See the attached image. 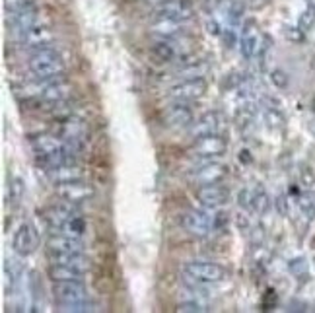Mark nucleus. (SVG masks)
<instances>
[{
	"instance_id": "nucleus-35",
	"label": "nucleus",
	"mask_w": 315,
	"mask_h": 313,
	"mask_svg": "<svg viewBox=\"0 0 315 313\" xmlns=\"http://www.w3.org/2000/svg\"><path fill=\"white\" fill-rule=\"evenodd\" d=\"M288 197H284V195H280L276 201H274V204H276V210H278V214L280 216H288V212H290V206H288Z\"/></svg>"
},
{
	"instance_id": "nucleus-22",
	"label": "nucleus",
	"mask_w": 315,
	"mask_h": 313,
	"mask_svg": "<svg viewBox=\"0 0 315 313\" xmlns=\"http://www.w3.org/2000/svg\"><path fill=\"white\" fill-rule=\"evenodd\" d=\"M270 208V199L263 187H255L251 191V210L257 214H265Z\"/></svg>"
},
{
	"instance_id": "nucleus-21",
	"label": "nucleus",
	"mask_w": 315,
	"mask_h": 313,
	"mask_svg": "<svg viewBox=\"0 0 315 313\" xmlns=\"http://www.w3.org/2000/svg\"><path fill=\"white\" fill-rule=\"evenodd\" d=\"M55 234H61V235H70V237H82L86 234V222L80 218V216H74L70 218L68 222H65Z\"/></svg>"
},
{
	"instance_id": "nucleus-39",
	"label": "nucleus",
	"mask_w": 315,
	"mask_h": 313,
	"mask_svg": "<svg viewBox=\"0 0 315 313\" xmlns=\"http://www.w3.org/2000/svg\"><path fill=\"white\" fill-rule=\"evenodd\" d=\"M288 37L294 39V41H302V39H304V37H302V33H300V31H296V29H294V31H288Z\"/></svg>"
},
{
	"instance_id": "nucleus-29",
	"label": "nucleus",
	"mask_w": 315,
	"mask_h": 313,
	"mask_svg": "<svg viewBox=\"0 0 315 313\" xmlns=\"http://www.w3.org/2000/svg\"><path fill=\"white\" fill-rule=\"evenodd\" d=\"M251 121H253V111L249 107H243V109H239V111L236 113V125L239 129H245Z\"/></svg>"
},
{
	"instance_id": "nucleus-18",
	"label": "nucleus",
	"mask_w": 315,
	"mask_h": 313,
	"mask_svg": "<svg viewBox=\"0 0 315 313\" xmlns=\"http://www.w3.org/2000/svg\"><path fill=\"white\" fill-rule=\"evenodd\" d=\"M59 138H61L59 134L57 136L55 134H39L31 140V146L37 152V156H45V154H51V152L65 146V140H59Z\"/></svg>"
},
{
	"instance_id": "nucleus-12",
	"label": "nucleus",
	"mask_w": 315,
	"mask_h": 313,
	"mask_svg": "<svg viewBox=\"0 0 315 313\" xmlns=\"http://www.w3.org/2000/svg\"><path fill=\"white\" fill-rule=\"evenodd\" d=\"M228 175V167L224 163H204L203 167H197L193 173H191V181L195 185H214V183H220L222 179Z\"/></svg>"
},
{
	"instance_id": "nucleus-11",
	"label": "nucleus",
	"mask_w": 315,
	"mask_h": 313,
	"mask_svg": "<svg viewBox=\"0 0 315 313\" xmlns=\"http://www.w3.org/2000/svg\"><path fill=\"white\" fill-rule=\"evenodd\" d=\"M12 247L22 257L31 255L37 249V232L33 230L31 224H22L18 228V232L14 234V239H12Z\"/></svg>"
},
{
	"instance_id": "nucleus-20",
	"label": "nucleus",
	"mask_w": 315,
	"mask_h": 313,
	"mask_svg": "<svg viewBox=\"0 0 315 313\" xmlns=\"http://www.w3.org/2000/svg\"><path fill=\"white\" fill-rule=\"evenodd\" d=\"M49 179L59 185V183H67V181H76V179H84V173L80 171V167L67 163V165H61V167H55V169H49Z\"/></svg>"
},
{
	"instance_id": "nucleus-31",
	"label": "nucleus",
	"mask_w": 315,
	"mask_h": 313,
	"mask_svg": "<svg viewBox=\"0 0 315 313\" xmlns=\"http://www.w3.org/2000/svg\"><path fill=\"white\" fill-rule=\"evenodd\" d=\"M265 237H267V234H265V228L263 226H255L253 230H251V243L255 247H261L265 243Z\"/></svg>"
},
{
	"instance_id": "nucleus-40",
	"label": "nucleus",
	"mask_w": 315,
	"mask_h": 313,
	"mask_svg": "<svg viewBox=\"0 0 315 313\" xmlns=\"http://www.w3.org/2000/svg\"><path fill=\"white\" fill-rule=\"evenodd\" d=\"M308 129H310V133L314 134L315 136V117L314 119H312V121H310V125H308Z\"/></svg>"
},
{
	"instance_id": "nucleus-28",
	"label": "nucleus",
	"mask_w": 315,
	"mask_h": 313,
	"mask_svg": "<svg viewBox=\"0 0 315 313\" xmlns=\"http://www.w3.org/2000/svg\"><path fill=\"white\" fill-rule=\"evenodd\" d=\"M270 82L278 89H284L288 86V74L284 70H272L270 72Z\"/></svg>"
},
{
	"instance_id": "nucleus-34",
	"label": "nucleus",
	"mask_w": 315,
	"mask_h": 313,
	"mask_svg": "<svg viewBox=\"0 0 315 313\" xmlns=\"http://www.w3.org/2000/svg\"><path fill=\"white\" fill-rule=\"evenodd\" d=\"M300 179H302V185L304 187H308V189H312L315 185V173L312 167H302V171H300Z\"/></svg>"
},
{
	"instance_id": "nucleus-32",
	"label": "nucleus",
	"mask_w": 315,
	"mask_h": 313,
	"mask_svg": "<svg viewBox=\"0 0 315 313\" xmlns=\"http://www.w3.org/2000/svg\"><path fill=\"white\" fill-rule=\"evenodd\" d=\"M241 53H243V57L251 59L257 53V39L255 37H245L243 43H241Z\"/></svg>"
},
{
	"instance_id": "nucleus-1",
	"label": "nucleus",
	"mask_w": 315,
	"mask_h": 313,
	"mask_svg": "<svg viewBox=\"0 0 315 313\" xmlns=\"http://www.w3.org/2000/svg\"><path fill=\"white\" fill-rule=\"evenodd\" d=\"M29 70L39 80H51V78L63 76L65 63L59 53H55L51 49H41L29 59Z\"/></svg>"
},
{
	"instance_id": "nucleus-3",
	"label": "nucleus",
	"mask_w": 315,
	"mask_h": 313,
	"mask_svg": "<svg viewBox=\"0 0 315 313\" xmlns=\"http://www.w3.org/2000/svg\"><path fill=\"white\" fill-rule=\"evenodd\" d=\"M53 296L59 306H72L88 300V290L82 280H67V282H53Z\"/></svg>"
},
{
	"instance_id": "nucleus-15",
	"label": "nucleus",
	"mask_w": 315,
	"mask_h": 313,
	"mask_svg": "<svg viewBox=\"0 0 315 313\" xmlns=\"http://www.w3.org/2000/svg\"><path fill=\"white\" fill-rule=\"evenodd\" d=\"M220 127H222V117H220V113L208 111V113H204L197 123H193L191 136H193V138H201V136H208V134H216L220 131Z\"/></svg>"
},
{
	"instance_id": "nucleus-9",
	"label": "nucleus",
	"mask_w": 315,
	"mask_h": 313,
	"mask_svg": "<svg viewBox=\"0 0 315 313\" xmlns=\"http://www.w3.org/2000/svg\"><path fill=\"white\" fill-rule=\"evenodd\" d=\"M70 95H72V84L67 82L63 76L45 80V86H43V91H41V99L43 101L55 105V103L67 101Z\"/></svg>"
},
{
	"instance_id": "nucleus-13",
	"label": "nucleus",
	"mask_w": 315,
	"mask_h": 313,
	"mask_svg": "<svg viewBox=\"0 0 315 313\" xmlns=\"http://www.w3.org/2000/svg\"><path fill=\"white\" fill-rule=\"evenodd\" d=\"M86 245L80 237H70L61 234H51L47 239V253H84Z\"/></svg>"
},
{
	"instance_id": "nucleus-33",
	"label": "nucleus",
	"mask_w": 315,
	"mask_h": 313,
	"mask_svg": "<svg viewBox=\"0 0 315 313\" xmlns=\"http://www.w3.org/2000/svg\"><path fill=\"white\" fill-rule=\"evenodd\" d=\"M274 306H276V292L272 290V288H269V290L265 292V296H263L261 308H263V312H270Z\"/></svg>"
},
{
	"instance_id": "nucleus-24",
	"label": "nucleus",
	"mask_w": 315,
	"mask_h": 313,
	"mask_svg": "<svg viewBox=\"0 0 315 313\" xmlns=\"http://www.w3.org/2000/svg\"><path fill=\"white\" fill-rule=\"evenodd\" d=\"M23 197V181L20 177H12L8 183V202L18 204Z\"/></svg>"
},
{
	"instance_id": "nucleus-8",
	"label": "nucleus",
	"mask_w": 315,
	"mask_h": 313,
	"mask_svg": "<svg viewBox=\"0 0 315 313\" xmlns=\"http://www.w3.org/2000/svg\"><path fill=\"white\" fill-rule=\"evenodd\" d=\"M195 195H197V201L201 202L204 208H210V210L224 206L226 202H228V199H230V191L224 189V187H220L218 183H214V185H201Z\"/></svg>"
},
{
	"instance_id": "nucleus-14",
	"label": "nucleus",
	"mask_w": 315,
	"mask_h": 313,
	"mask_svg": "<svg viewBox=\"0 0 315 313\" xmlns=\"http://www.w3.org/2000/svg\"><path fill=\"white\" fill-rule=\"evenodd\" d=\"M59 123V129L57 133L63 140H86V134H88V127L82 119H78L76 115H70L63 121H57Z\"/></svg>"
},
{
	"instance_id": "nucleus-7",
	"label": "nucleus",
	"mask_w": 315,
	"mask_h": 313,
	"mask_svg": "<svg viewBox=\"0 0 315 313\" xmlns=\"http://www.w3.org/2000/svg\"><path fill=\"white\" fill-rule=\"evenodd\" d=\"M228 148V140L220 134H208V136H201L197 142H195V156L203 157V159H208L212 156H222Z\"/></svg>"
},
{
	"instance_id": "nucleus-26",
	"label": "nucleus",
	"mask_w": 315,
	"mask_h": 313,
	"mask_svg": "<svg viewBox=\"0 0 315 313\" xmlns=\"http://www.w3.org/2000/svg\"><path fill=\"white\" fill-rule=\"evenodd\" d=\"M288 270L292 272L294 276H298V278L308 276V263H306V259H302V257L292 259V261L288 263Z\"/></svg>"
},
{
	"instance_id": "nucleus-19",
	"label": "nucleus",
	"mask_w": 315,
	"mask_h": 313,
	"mask_svg": "<svg viewBox=\"0 0 315 313\" xmlns=\"http://www.w3.org/2000/svg\"><path fill=\"white\" fill-rule=\"evenodd\" d=\"M47 276L53 282H67V280H82L84 272L74 270V268L67 267V265H59V263H51L47 268Z\"/></svg>"
},
{
	"instance_id": "nucleus-16",
	"label": "nucleus",
	"mask_w": 315,
	"mask_h": 313,
	"mask_svg": "<svg viewBox=\"0 0 315 313\" xmlns=\"http://www.w3.org/2000/svg\"><path fill=\"white\" fill-rule=\"evenodd\" d=\"M51 263H59V265H67V267L80 270V272H88L91 270V261L88 257H84V253H47Z\"/></svg>"
},
{
	"instance_id": "nucleus-38",
	"label": "nucleus",
	"mask_w": 315,
	"mask_h": 313,
	"mask_svg": "<svg viewBox=\"0 0 315 313\" xmlns=\"http://www.w3.org/2000/svg\"><path fill=\"white\" fill-rule=\"evenodd\" d=\"M239 161H241V163H245V165H247V163H251V161H253V157H251V154H249V150H241V152H239Z\"/></svg>"
},
{
	"instance_id": "nucleus-6",
	"label": "nucleus",
	"mask_w": 315,
	"mask_h": 313,
	"mask_svg": "<svg viewBox=\"0 0 315 313\" xmlns=\"http://www.w3.org/2000/svg\"><path fill=\"white\" fill-rule=\"evenodd\" d=\"M206 80L204 78H189V80H183L179 84H175L173 88L169 89V97L175 99V101H195V99H201L204 93H206Z\"/></svg>"
},
{
	"instance_id": "nucleus-4",
	"label": "nucleus",
	"mask_w": 315,
	"mask_h": 313,
	"mask_svg": "<svg viewBox=\"0 0 315 313\" xmlns=\"http://www.w3.org/2000/svg\"><path fill=\"white\" fill-rule=\"evenodd\" d=\"M41 216H43V222L47 224V228L51 230V234H55L65 222H68L74 216H78V208H76L74 202H68L65 199H61V202L47 206Z\"/></svg>"
},
{
	"instance_id": "nucleus-10",
	"label": "nucleus",
	"mask_w": 315,
	"mask_h": 313,
	"mask_svg": "<svg viewBox=\"0 0 315 313\" xmlns=\"http://www.w3.org/2000/svg\"><path fill=\"white\" fill-rule=\"evenodd\" d=\"M183 228L195 237H206L214 226H212V218L204 210H189L183 216Z\"/></svg>"
},
{
	"instance_id": "nucleus-30",
	"label": "nucleus",
	"mask_w": 315,
	"mask_h": 313,
	"mask_svg": "<svg viewBox=\"0 0 315 313\" xmlns=\"http://www.w3.org/2000/svg\"><path fill=\"white\" fill-rule=\"evenodd\" d=\"M177 312L181 313H201V312H206V308H204L203 304H197V302H183L177 306Z\"/></svg>"
},
{
	"instance_id": "nucleus-2",
	"label": "nucleus",
	"mask_w": 315,
	"mask_h": 313,
	"mask_svg": "<svg viewBox=\"0 0 315 313\" xmlns=\"http://www.w3.org/2000/svg\"><path fill=\"white\" fill-rule=\"evenodd\" d=\"M183 272H187L191 278H195L201 284H214V282H222L228 272L224 267L216 265V263H208V261H191L187 263Z\"/></svg>"
},
{
	"instance_id": "nucleus-27",
	"label": "nucleus",
	"mask_w": 315,
	"mask_h": 313,
	"mask_svg": "<svg viewBox=\"0 0 315 313\" xmlns=\"http://www.w3.org/2000/svg\"><path fill=\"white\" fill-rule=\"evenodd\" d=\"M265 119H267L269 127H272V129H280L284 125V117H282V113L278 111L276 107H269L265 111Z\"/></svg>"
},
{
	"instance_id": "nucleus-36",
	"label": "nucleus",
	"mask_w": 315,
	"mask_h": 313,
	"mask_svg": "<svg viewBox=\"0 0 315 313\" xmlns=\"http://www.w3.org/2000/svg\"><path fill=\"white\" fill-rule=\"evenodd\" d=\"M237 202H239V206H241V208L251 210V191H247V189L239 191V195H237Z\"/></svg>"
},
{
	"instance_id": "nucleus-5",
	"label": "nucleus",
	"mask_w": 315,
	"mask_h": 313,
	"mask_svg": "<svg viewBox=\"0 0 315 313\" xmlns=\"http://www.w3.org/2000/svg\"><path fill=\"white\" fill-rule=\"evenodd\" d=\"M95 195V189L90 183H86L84 179H76V181H67V183H59L57 185V197L65 199L68 202L80 204L84 201H90Z\"/></svg>"
},
{
	"instance_id": "nucleus-37",
	"label": "nucleus",
	"mask_w": 315,
	"mask_h": 313,
	"mask_svg": "<svg viewBox=\"0 0 315 313\" xmlns=\"http://www.w3.org/2000/svg\"><path fill=\"white\" fill-rule=\"evenodd\" d=\"M314 20H315V8H312L310 12H306V16L302 18V27H308V25H312L314 23Z\"/></svg>"
},
{
	"instance_id": "nucleus-17",
	"label": "nucleus",
	"mask_w": 315,
	"mask_h": 313,
	"mask_svg": "<svg viewBox=\"0 0 315 313\" xmlns=\"http://www.w3.org/2000/svg\"><path fill=\"white\" fill-rule=\"evenodd\" d=\"M165 121H167V125L173 127V129H185V127H191V125L195 123V115H193V111H191L183 101H177L173 107L167 109Z\"/></svg>"
},
{
	"instance_id": "nucleus-25",
	"label": "nucleus",
	"mask_w": 315,
	"mask_h": 313,
	"mask_svg": "<svg viewBox=\"0 0 315 313\" xmlns=\"http://www.w3.org/2000/svg\"><path fill=\"white\" fill-rule=\"evenodd\" d=\"M152 53H154V57H156L159 63H167V61H171L173 59V49H171V45L167 43H158L154 45V49H152Z\"/></svg>"
},
{
	"instance_id": "nucleus-23",
	"label": "nucleus",
	"mask_w": 315,
	"mask_h": 313,
	"mask_svg": "<svg viewBox=\"0 0 315 313\" xmlns=\"http://www.w3.org/2000/svg\"><path fill=\"white\" fill-rule=\"evenodd\" d=\"M298 206H300L304 216L315 218V191H308V193L300 195L298 197Z\"/></svg>"
}]
</instances>
